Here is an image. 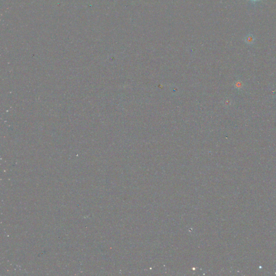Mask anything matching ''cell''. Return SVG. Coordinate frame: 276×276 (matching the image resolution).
<instances>
[{
    "instance_id": "2",
    "label": "cell",
    "mask_w": 276,
    "mask_h": 276,
    "mask_svg": "<svg viewBox=\"0 0 276 276\" xmlns=\"http://www.w3.org/2000/svg\"></svg>"
},
{
    "instance_id": "1",
    "label": "cell",
    "mask_w": 276,
    "mask_h": 276,
    "mask_svg": "<svg viewBox=\"0 0 276 276\" xmlns=\"http://www.w3.org/2000/svg\"><path fill=\"white\" fill-rule=\"evenodd\" d=\"M243 84L242 82H241L240 81H237V82L235 83V87H236L237 89H242L243 87Z\"/></svg>"
}]
</instances>
